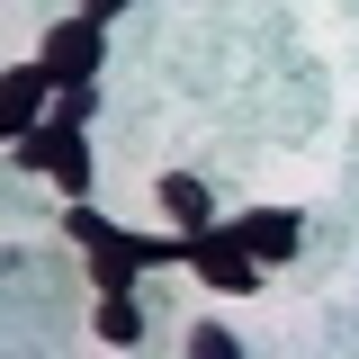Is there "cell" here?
Listing matches in <instances>:
<instances>
[{"label":"cell","instance_id":"1","mask_svg":"<svg viewBox=\"0 0 359 359\" xmlns=\"http://www.w3.org/2000/svg\"><path fill=\"white\" fill-rule=\"evenodd\" d=\"M72 243L90 252V269H99V287H126L135 269H162V261H189V243H144V233H126V224H108V216H72L63 224Z\"/></svg>","mask_w":359,"mask_h":359},{"label":"cell","instance_id":"6","mask_svg":"<svg viewBox=\"0 0 359 359\" xmlns=\"http://www.w3.org/2000/svg\"><path fill=\"white\" fill-rule=\"evenodd\" d=\"M45 81H54L45 63H36V72H9V126H18V135L36 126V99H45Z\"/></svg>","mask_w":359,"mask_h":359},{"label":"cell","instance_id":"5","mask_svg":"<svg viewBox=\"0 0 359 359\" xmlns=\"http://www.w3.org/2000/svg\"><path fill=\"white\" fill-rule=\"evenodd\" d=\"M153 189H162V207H171V224H180V233H198V224H207V180H189V171H162Z\"/></svg>","mask_w":359,"mask_h":359},{"label":"cell","instance_id":"2","mask_svg":"<svg viewBox=\"0 0 359 359\" xmlns=\"http://www.w3.org/2000/svg\"><path fill=\"white\" fill-rule=\"evenodd\" d=\"M18 162L27 171H54L63 189H90V153H81V126L63 117V126H27L18 135Z\"/></svg>","mask_w":359,"mask_h":359},{"label":"cell","instance_id":"3","mask_svg":"<svg viewBox=\"0 0 359 359\" xmlns=\"http://www.w3.org/2000/svg\"><path fill=\"white\" fill-rule=\"evenodd\" d=\"M224 243L233 252H252V261H297V243H306V216H287V207H261V216H243V224H224Z\"/></svg>","mask_w":359,"mask_h":359},{"label":"cell","instance_id":"9","mask_svg":"<svg viewBox=\"0 0 359 359\" xmlns=\"http://www.w3.org/2000/svg\"><path fill=\"white\" fill-rule=\"evenodd\" d=\"M81 9H90V18H108V9H126V0H81Z\"/></svg>","mask_w":359,"mask_h":359},{"label":"cell","instance_id":"8","mask_svg":"<svg viewBox=\"0 0 359 359\" xmlns=\"http://www.w3.org/2000/svg\"><path fill=\"white\" fill-rule=\"evenodd\" d=\"M189 351H207V359H233V332H224V323H198V332H189Z\"/></svg>","mask_w":359,"mask_h":359},{"label":"cell","instance_id":"7","mask_svg":"<svg viewBox=\"0 0 359 359\" xmlns=\"http://www.w3.org/2000/svg\"><path fill=\"white\" fill-rule=\"evenodd\" d=\"M99 332H108V341H135V332H144V314H135L126 287H108V297H99Z\"/></svg>","mask_w":359,"mask_h":359},{"label":"cell","instance_id":"4","mask_svg":"<svg viewBox=\"0 0 359 359\" xmlns=\"http://www.w3.org/2000/svg\"><path fill=\"white\" fill-rule=\"evenodd\" d=\"M99 54H108L99 18H72V27H54V45H45V72H54V81H90Z\"/></svg>","mask_w":359,"mask_h":359}]
</instances>
